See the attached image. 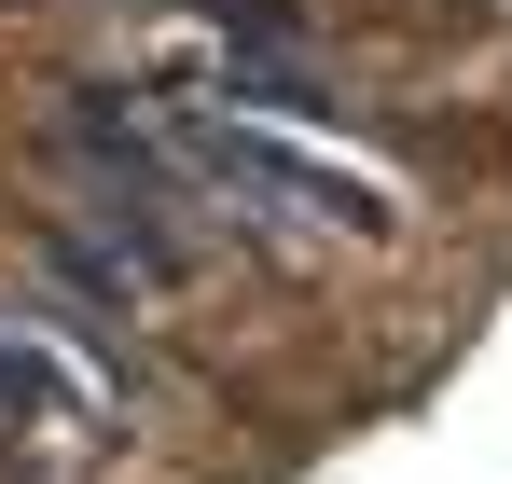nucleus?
<instances>
[{
    "mask_svg": "<svg viewBox=\"0 0 512 484\" xmlns=\"http://www.w3.org/2000/svg\"><path fill=\"white\" fill-rule=\"evenodd\" d=\"M180 153L208 166V180H236V194H277V208H319V222H388V194L374 180H333V166H291L277 139H236V125H180Z\"/></svg>",
    "mask_w": 512,
    "mask_h": 484,
    "instance_id": "f257e3e1",
    "label": "nucleus"
},
{
    "mask_svg": "<svg viewBox=\"0 0 512 484\" xmlns=\"http://www.w3.org/2000/svg\"><path fill=\"white\" fill-rule=\"evenodd\" d=\"M0 429H84V402L42 374V346H28V332H0Z\"/></svg>",
    "mask_w": 512,
    "mask_h": 484,
    "instance_id": "f03ea898",
    "label": "nucleus"
}]
</instances>
